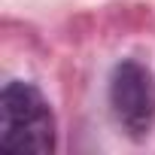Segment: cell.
<instances>
[{
  "label": "cell",
  "mask_w": 155,
  "mask_h": 155,
  "mask_svg": "<svg viewBox=\"0 0 155 155\" xmlns=\"http://www.w3.org/2000/svg\"><path fill=\"white\" fill-rule=\"evenodd\" d=\"M110 110L131 140L149 137L155 125V76L143 61L125 58L110 76Z\"/></svg>",
  "instance_id": "2"
},
{
  "label": "cell",
  "mask_w": 155,
  "mask_h": 155,
  "mask_svg": "<svg viewBox=\"0 0 155 155\" xmlns=\"http://www.w3.org/2000/svg\"><path fill=\"white\" fill-rule=\"evenodd\" d=\"M0 146L9 152L52 155L55 152V116L46 94L34 82L12 79L0 97Z\"/></svg>",
  "instance_id": "1"
}]
</instances>
